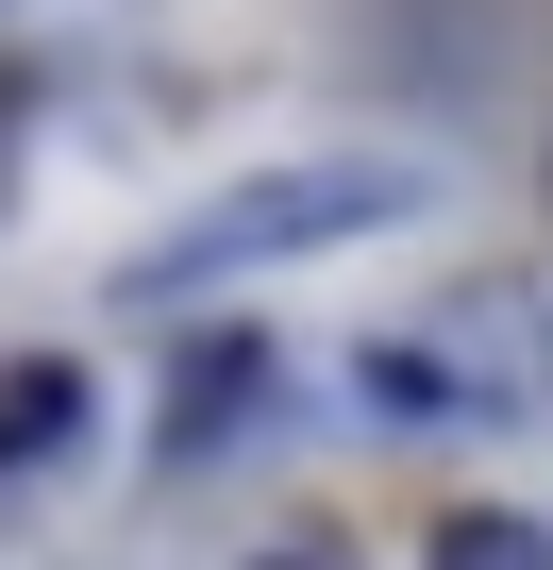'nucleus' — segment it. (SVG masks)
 Listing matches in <instances>:
<instances>
[{
	"instance_id": "nucleus-1",
	"label": "nucleus",
	"mask_w": 553,
	"mask_h": 570,
	"mask_svg": "<svg viewBox=\"0 0 553 570\" xmlns=\"http://www.w3.org/2000/svg\"><path fill=\"white\" fill-rule=\"evenodd\" d=\"M419 202H436V168H403V151H319V168H251V185H218L201 218H168V235L135 252V303H185V285H235V268H286V252L386 235V218H419Z\"/></svg>"
},
{
	"instance_id": "nucleus-2",
	"label": "nucleus",
	"mask_w": 553,
	"mask_h": 570,
	"mask_svg": "<svg viewBox=\"0 0 553 570\" xmlns=\"http://www.w3.org/2000/svg\"><path fill=\"white\" fill-rule=\"evenodd\" d=\"M85 420H101L85 353H18V370H0V470H51V453H85Z\"/></svg>"
},
{
	"instance_id": "nucleus-3",
	"label": "nucleus",
	"mask_w": 553,
	"mask_h": 570,
	"mask_svg": "<svg viewBox=\"0 0 553 570\" xmlns=\"http://www.w3.org/2000/svg\"><path fill=\"white\" fill-rule=\"evenodd\" d=\"M235 403H251V353H201V370L168 386V453H218V436H235Z\"/></svg>"
}]
</instances>
